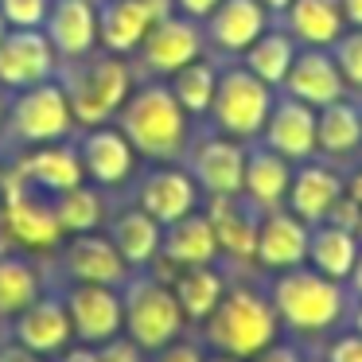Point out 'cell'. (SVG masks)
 <instances>
[{"instance_id":"277c9868","label":"cell","mask_w":362,"mask_h":362,"mask_svg":"<svg viewBox=\"0 0 362 362\" xmlns=\"http://www.w3.org/2000/svg\"><path fill=\"white\" fill-rule=\"evenodd\" d=\"M203 335L218 354L250 362L281 339V320L273 300L261 296L257 288H226L218 308L203 320Z\"/></svg>"},{"instance_id":"e0dca14e","label":"cell","mask_w":362,"mask_h":362,"mask_svg":"<svg viewBox=\"0 0 362 362\" xmlns=\"http://www.w3.org/2000/svg\"><path fill=\"white\" fill-rule=\"evenodd\" d=\"M191 175L206 195H242L245 180V141L234 136H206L191 152Z\"/></svg>"},{"instance_id":"6f0895ef","label":"cell","mask_w":362,"mask_h":362,"mask_svg":"<svg viewBox=\"0 0 362 362\" xmlns=\"http://www.w3.org/2000/svg\"><path fill=\"white\" fill-rule=\"evenodd\" d=\"M304 362H308V358H304Z\"/></svg>"},{"instance_id":"c3c4849f","label":"cell","mask_w":362,"mask_h":362,"mask_svg":"<svg viewBox=\"0 0 362 362\" xmlns=\"http://www.w3.org/2000/svg\"><path fill=\"white\" fill-rule=\"evenodd\" d=\"M343 16L351 28H362V0H343Z\"/></svg>"},{"instance_id":"f546056e","label":"cell","mask_w":362,"mask_h":362,"mask_svg":"<svg viewBox=\"0 0 362 362\" xmlns=\"http://www.w3.org/2000/svg\"><path fill=\"white\" fill-rule=\"evenodd\" d=\"M358 234L354 230H343V226H331V222H315L312 226V238H308V265L315 273L331 276V281H343L351 276L354 261H358Z\"/></svg>"},{"instance_id":"ffe728a7","label":"cell","mask_w":362,"mask_h":362,"mask_svg":"<svg viewBox=\"0 0 362 362\" xmlns=\"http://www.w3.org/2000/svg\"><path fill=\"white\" fill-rule=\"evenodd\" d=\"M136 206L148 211L160 226L199 211V183L183 168H152L136 187Z\"/></svg>"},{"instance_id":"7dc6e473","label":"cell","mask_w":362,"mask_h":362,"mask_svg":"<svg viewBox=\"0 0 362 362\" xmlns=\"http://www.w3.org/2000/svg\"><path fill=\"white\" fill-rule=\"evenodd\" d=\"M346 288H351V296L362 300V250H358V261H354L351 276H346Z\"/></svg>"},{"instance_id":"f907efd6","label":"cell","mask_w":362,"mask_h":362,"mask_svg":"<svg viewBox=\"0 0 362 362\" xmlns=\"http://www.w3.org/2000/svg\"><path fill=\"white\" fill-rule=\"evenodd\" d=\"M261 4H265L269 12H284V8L292 4V0H261Z\"/></svg>"},{"instance_id":"7a4b0ae2","label":"cell","mask_w":362,"mask_h":362,"mask_svg":"<svg viewBox=\"0 0 362 362\" xmlns=\"http://www.w3.org/2000/svg\"><path fill=\"white\" fill-rule=\"evenodd\" d=\"M59 71L63 74H55V78L63 82L74 125L82 129L113 121L125 98L133 94V63L113 51H90L82 59L59 63Z\"/></svg>"},{"instance_id":"b9f144b4","label":"cell","mask_w":362,"mask_h":362,"mask_svg":"<svg viewBox=\"0 0 362 362\" xmlns=\"http://www.w3.org/2000/svg\"><path fill=\"white\" fill-rule=\"evenodd\" d=\"M358 218H362V206L343 191V195L335 199V206L327 211V218H323V222H331V226H343V230H358Z\"/></svg>"},{"instance_id":"5bb4252c","label":"cell","mask_w":362,"mask_h":362,"mask_svg":"<svg viewBox=\"0 0 362 362\" xmlns=\"http://www.w3.org/2000/svg\"><path fill=\"white\" fill-rule=\"evenodd\" d=\"M63 273L74 284H113V288H121L133 269L125 265V257L110 242V234L86 230V234H66Z\"/></svg>"},{"instance_id":"4316f807","label":"cell","mask_w":362,"mask_h":362,"mask_svg":"<svg viewBox=\"0 0 362 362\" xmlns=\"http://www.w3.org/2000/svg\"><path fill=\"white\" fill-rule=\"evenodd\" d=\"M292 183V160H284L281 152L253 148L245 152V180H242V195L250 199L257 211H276L284 206V195H288Z\"/></svg>"},{"instance_id":"44dd1931","label":"cell","mask_w":362,"mask_h":362,"mask_svg":"<svg viewBox=\"0 0 362 362\" xmlns=\"http://www.w3.org/2000/svg\"><path fill=\"white\" fill-rule=\"evenodd\" d=\"M206 218L218 238V253L234 261H253L257 253V222L261 211L245 195H211L206 203Z\"/></svg>"},{"instance_id":"52a82bcc","label":"cell","mask_w":362,"mask_h":362,"mask_svg":"<svg viewBox=\"0 0 362 362\" xmlns=\"http://www.w3.org/2000/svg\"><path fill=\"white\" fill-rule=\"evenodd\" d=\"M273 102H276L273 86L261 82L250 66H226V71H218L211 117L218 125V133L234 136V141H253L265 129Z\"/></svg>"},{"instance_id":"9a60e30c","label":"cell","mask_w":362,"mask_h":362,"mask_svg":"<svg viewBox=\"0 0 362 362\" xmlns=\"http://www.w3.org/2000/svg\"><path fill=\"white\" fill-rule=\"evenodd\" d=\"M308 238H312V226L304 218H296L288 206L261 211L253 261L261 269H269V273H284V269L308 265Z\"/></svg>"},{"instance_id":"11a10c76","label":"cell","mask_w":362,"mask_h":362,"mask_svg":"<svg viewBox=\"0 0 362 362\" xmlns=\"http://www.w3.org/2000/svg\"><path fill=\"white\" fill-rule=\"evenodd\" d=\"M4 32H8V24H4V16H0V40H4Z\"/></svg>"},{"instance_id":"ee69618b","label":"cell","mask_w":362,"mask_h":362,"mask_svg":"<svg viewBox=\"0 0 362 362\" xmlns=\"http://www.w3.org/2000/svg\"><path fill=\"white\" fill-rule=\"evenodd\" d=\"M218 4L222 0H175V12H183V16H191V20H206Z\"/></svg>"},{"instance_id":"f5cc1de1","label":"cell","mask_w":362,"mask_h":362,"mask_svg":"<svg viewBox=\"0 0 362 362\" xmlns=\"http://www.w3.org/2000/svg\"><path fill=\"white\" fill-rule=\"evenodd\" d=\"M354 327L362 331V300H358V312H354Z\"/></svg>"},{"instance_id":"7402d4cb","label":"cell","mask_w":362,"mask_h":362,"mask_svg":"<svg viewBox=\"0 0 362 362\" xmlns=\"http://www.w3.org/2000/svg\"><path fill=\"white\" fill-rule=\"evenodd\" d=\"M281 86L288 98H300V102L320 110V105L343 98L346 82H343V74H339L335 55H327V47H304V51H296V59H292V66H288Z\"/></svg>"},{"instance_id":"484cf974","label":"cell","mask_w":362,"mask_h":362,"mask_svg":"<svg viewBox=\"0 0 362 362\" xmlns=\"http://www.w3.org/2000/svg\"><path fill=\"white\" fill-rule=\"evenodd\" d=\"M339 195H343V175L323 168V164H304V168L292 172L284 206H288L296 218H304L308 226H315V222L327 218V211L335 206Z\"/></svg>"},{"instance_id":"836d02e7","label":"cell","mask_w":362,"mask_h":362,"mask_svg":"<svg viewBox=\"0 0 362 362\" xmlns=\"http://www.w3.org/2000/svg\"><path fill=\"white\" fill-rule=\"evenodd\" d=\"M51 206H55V218L66 234H86V230H98L105 218V203H102V191L94 187L90 180H82L78 187L71 191H59L51 195Z\"/></svg>"},{"instance_id":"ac0fdd59","label":"cell","mask_w":362,"mask_h":362,"mask_svg":"<svg viewBox=\"0 0 362 362\" xmlns=\"http://www.w3.org/2000/svg\"><path fill=\"white\" fill-rule=\"evenodd\" d=\"M43 32L55 47L59 63L98 51V0H51Z\"/></svg>"},{"instance_id":"f6af8a7d","label":"cell","mask_w":362,"mask_h":362,"mask_svg":"<svg viewBox=\"0 0 362 362\" xmlns=\"http://www.w3.org/2000/svg\"><path fill=\"white\" fill-rule=\"evenodd\" d=\"M0 362H47V354H35V351H28V346H20L16 339H12V343L0 346Z\"/></svg>"},{"instance_id":"4fadbf2b","label":"cell","mask_w":362,"mask_h":362,"mask_svg":"<svg viewBox=\"0 0 362 362\" xmlns=\"http://www.w3.org/2000/svg\"><path fill=\"white\" fill-rule=\"evenodd\" d=\"M78 160L82 172L94 187H121V183L133 175L136 168V148L129 144V136L121 133L117 125H90L86 133L78 136Z\"/></svg>"},{"instance_id":"9f6ffc18","label":"cell","mask_w":362,"mask_h":362,"mask_svg":"<svg viewBox=\"0 0 362 362\" xmlns=\"http://www.w3.org/2000/svg\"><path fill=\"white\" fill-rule=\"evenodd\" d=\"M354 234H358V242H362V218H358V230H354Z\"/></svg>"},{"instance_id":"3957f363","label":"cell","mask_w":362,"mask_h":362,"mask_svg":"<svg viewBox=\"0 0 362 362\" xmlns=\"http://www.w3.org/2000/svg\"><path fill=\"white\" fill-rule=\"evenodd\" d=\"M269 300L276 308L281 327L296 331V335H320L343 323L346 315V288L343 281L315 273L312 265H296L276 273Z\"/></svg>"},{"instance_id":"8fae6325","label":"cell","mask_w":362,"mask_h":362,"mask_svg":"<svg viewBox=\"0 0 362 362\" xmlns=\"http://www.w3.org/2000/svg\"><path fill=\"white\" fill-rule=\"evenodd\" d=\"M63 300L78 343L102 346L125 331V304H121V288L113 284H71Z\"/></svg>"},{"instance_id":"cb8c5ba5","label":"cell","mask_w":362,"mask_h":362,"mask_svg":"<svg viewBox=\"0 0 362 362\" xmlns=\"http://www.w3.org/2000/svg\"><path fill=\"white\" fill-rule=\"evenodd\" d=\"M214 257H218V238H214L206 211H191L164 226L156 261H168L172 269H187V265H214Z\"/></svg>"},{"instance_id":"e575fe53","label":"cell","mask_w":362,"mask_h":362,"mask_svg":"<svg viewBox=\"0 0 362 362\" xmlns=\"http://www.w3.org/2000/svg\"><path fill=\"white\" fill-rule=\"evenodd\" d=\"M214 86H218V66L206 63L203 55H199L195 63L180 66L175 74H168V90L175 94V102L183 105L187 117H203V113H211Z\"/></svg>"},{"instance_id":"f1b7e54d","label":"cell","mask_w":362,"mask_h":362,"mask_svg":"<svg viewBox=\"0 0 362 362\" xmlns=\"http://www.w3.org/2000/svg\"><path fill=\"white\" fill-rule=\"evenodd\" d=\"M284 20H288V35L304 47H331L346 28L343 0H292L284 8Z\"/></svg>"},{"instance_id":"60d3db41","label":"cell","mask_w":362,"mask_h":362,"mask_svg":"<svg viewBox=\"0 0 362 362\" xmlns=\"http://www.w3.org/2000/svg\"><path fill=\"white\" fill-rule=\"evenodd\" d=\"M141 354H144V351L133 343V339H121V335L98 346V362H144Z\"/></svg>"},{"instance_id":"4dcf8cb0","label":"cell","mask_w":362,"mask_h":362,"mask_svg":"<svg viewBox=\"0 0 362 362\" xmlns=\"http://www.w3.org/2000/svg\"><path fill=\"white\" fill-rule=\"evenodd\" d=\"M172 292L183 308V320L203 323L206 315L218 308V300L226 296V276L214 265H187V269H175Z\"/></svg>"},{"instance_id":"7c38bea8","label":"cell","mask_w":362,"mask_h":362,"mask_svg":"<svg viewBox=\"0 0 362 362\" xmlns=\"http://www.w3.org/2000/svg\"><path fill=\"white\" fill-rule=\"evenodd\" d=\"M136 55H141L144 71L168 78V74H175L180 66L195 63L203 55V28H199V20L183 16V12H172V16L156 20L148 28V35L136 47Z\"/></svg>"},{"instance_id":"816d5d0a","label":"cell","mask_w":362,"mask_h":362,"mask_svg":"<svg viewBox=\"0 0 362 362\" xmlns=\"http://www.w3.org/2000/svg\"><path fill=\"white\" fill-rule=\"evenodd\" d=\"M206 362H245V358H234V354H218V351H214Z\"/></svg>"},{"instance_id":"d6986e66","label":"cell","mask_w":362,"mask_h":362,"mask_svg":"<svg viewBox=\"0 0 362 362\" xmlns=\"http://www.w3.org/2000/svg\"><path fill=\"white\" fill-rule=\"evenodd\" d=\"M12 172L28 183V187L43 191V195H59V191H71L86 180L82 172V160H78V148L66 141H55V144H35L28 148L24 156L16 160Z\"/></svg>"},{"instance_id":"681fc988","label":"cell","mask_w":362,"mask_h":362,"mask_svg":"<svg viewBox=\"0 0 362 362\" xmlns=\"http://www.w3.org/2000/svg\"><path fill=\"white\" fill-rule=\"evenodd\" d=\"M343 191H346V195H351L354 203L362 206V168H358V172L351 175V180H343Z\"/></svg>"},{"instance_id":"d4e9b609","label":"cell","mask_w":362,"mask_h":362,"mask_svg":"<svg viewBox=\"0 0 362 362\" xmlns=\"http://www.w3.org/2000/svg\"><path fill=\"white\" fill-rule=\"evenodd\" d=\"M261 32H269V8L261 0H222L206 16V40L230 55H242Z\"/></svg>"},{"instance_id":"8d00e7d4","label":"cell","mask_w":362,"mask_h":362,"mask_svg":"<svg viewBox=\"0 0 362 362\" xmlns=\"http://www.w3.org/2000/svg\"><path fill=\"white\" fill-rule=\"evenodd\" d=\"M331 47H335V63H339L343 82H346V86H354V90H362V28L343 32Z\"/></svg>"},{"instance_id":"6da1fadb","label":"cell","mask_w":362,"mask_h":362,"mask_svg":"<svg viewBox=\"0 0 362 362\" xmlns=\"http://www.w3.org/2000/svg\"><path fill=\"white\" fill-rule=\"evenodd\" d=\"M113 121H117V129L129 136L136 156L160 160V164H172L175 156H183L187 136H191V117L183 113V105L175 102L168 82L133 86V94L125 98V105L117 110Z\"/></svg>"},{"instance_id":"7bdbcfd3","label":"cell","mask_w":362,"mask_h":362,"mask_svg":"<svg viewBox=\"0 0 362 362\" xmlns=\"http://www.w3.org/2000/svg\"><path fill=\"white\" fill-rule=\"evenodd\" d=\"M250 362H304V354H300L292 343H281V339H276L273 346H265V351H261L257 358H250Z\"/></svg>"},{"instance_id":"8992f818","label":"cell","mask_w":362,"mask_h":362,"mask_svg":"<svg viewBox=\"0 0 362 362\" xmlns=\"http://www.w3.org/2000/svg\"><path fill=\"white\" fill-rule=\"evenodd\" d=\"M4 129H8L12 141L24 144V148L66 141L78 125H74V113H71V102H66L63 82L47 78V82H40V86L16 90L8 110H4Z\"/></svg>"},{"instance_id":"ba28073f","label":"cell","mask_w":362,"mask_h":362,"mask_svg":"<svg viewBox=\"0 0 362 362\" xmlns=\"http://www.w3.org/2000/svg\"><path fill=\"white\" fill-rule=\"evenodd\" d=\"M0 230L24 250H55L63 242L51 195L28 187L16 172H8V180L0 183Z\"/></svg>"},{"instance_id":"d590c367","label":"cell","mask_w":362,"mask_h":362,"mask_svg":"<svg viewBox=\"0 0 362 362\" xmlns=\"http://www.w3.org/2000/svg\"><path fill=\"white\" fill-rule=\"evenodd\" d=\"M242 59H245L242 66H250L261 82H269V86L276 90L284 82V74H288L292 59H296V40H292L288 32H261L257 40L242 51Z\"/></svg>"},{"instance_id":"30bf717a","label":"cell","mask_w":362,"mask_h":362,"mask_svg":"<svg viewBox=\"0 0 362 362\" xmlns=\"http://www.w3.org/2000/svg\"><path fill=\"white\" fill-rule=\"evenodd\" d=\"M172 12L175 0H98V47L133 59L148 28Z\"/></svg>"},{"instance_id":"1f68e13d","label":"cell","mask_w":362,"mask_h":362,"mask_svg":"<svg viewBox=\"0 0 362 362\" xmlns=\"http://www.w3.org/2000/svg\"><path fill=\"white\" fill-rule=\"evenodd\" d=\"M315 144L327 156H351L362 144V110L351 102H327L320 105V121H315Z\"/></svg>"},{"instance_id":"db71d44e","label":"cell","mask_w":362,"mask_h":362,"mask_svg":"<svg viewBox=\"0 0 362 362\" xmlns=\"http://www.w3.org/2000/svg\"><path fill=\"white\" fill-rule=\"evenodd\" d=\"M4 110H8V105H4V90H0V125H4Z\"/></svg>"},{"instance_id":"f35d334b","label":"cell","mask_w":362,"mask_h":362,"mask_svg":"<svg viewBox=\"0 0 362 362\" xmlns=\"http://www.w3.org/2000/svg\"><path fill=\"white\" fill-rule=\"evenodd\" d=\"M323 362H362V331L358 327L339 331L323 351Z\"/></svg>"},{"instance_id":"603a6c76","label":"cell","mask_w":362,"mask_h":362,"mask_svg":"<svg viewBox=\"0 0 362 362\" xmlns=\"http://www.w3.org/2000/svg\"><path fill=\"white\" fill-rule=\"evenodd\" d=\"M12 335L20 346L35 354H59L63 346H71L74 327H71V312H66V300L55 296H40L24 308L20 315H12Z\"/></svg>"},{"instance_id":"83f0119b","label":"cell","mask_w":362,"mask_h":362,"mask_svg":"<svg viewBox=\"0 0 362 362\" xmlns=\"http://www.w3.org/2000/svg\"><path fill=\"white\" fill-rule=\"evenodd\" d=\"M110 242L117 245V253L125 257L129 269H144V265H156L160 242H164V226L148 211L129 206V211H121L110 222Z\"/></svg>"},{"instance_id":"2e32d148","label":"cell","mask_w":362,"mask_h":362,"mask_svg":"<svg viewBox=\"0 0 362 362\" xmlns=\"http://www.w3.org/2000/svg\"><path fill=\"white\" fill-rule=\"evenodd\" d=\"M315 121H320V110H315V105L284 94L273 102L261 136H265V144L273 152H281L284 160H312L315 152H320V144H315Z\"/></svg>"},{"instance_id":"d6a6232c","label":"cell","mask_w":362,"mask_h":362,"mask_svg":"<svg viewBox=\"0 0 362 362\" xmlns=\"http://www.w3.org/2000/svg\"><path fill=\"white\" fill-rule=\"evenodd\" d=\"M40 296H43L40 269L20 253H0V320L20 315Z\"/></svg>"},{"instance_id":"bcb514c9","label":"cell","mask_w":362,"mask_h":362,"mask_svg":"<svg viewBox=\"0 0 362 362\" xmlns=\"http://www.w3.org/2000/svg\"><path fill=\"white\" fill-rule=\"evenodd\" d=\"M59 362H98V346H90V343L63 346V358H59Z\"/></svg>"},{"instance_id":"ab89813d","label":"cell","mask_w":362,"mask_h":362,"mask_svg":"<svg viewBox=\"0 0 362 362\" xmlns=\"http://www.w3.org/2000/svg\"><path fill=\"white\" fill-rule=\"evenodd\" d=\"M152 362H206L203 346L199 343H183V339H172L168 346L152 351Z\"/></svg>"},{"instance_id":"9c48e42d","label":"cell","mask_w":362,"mask_h":362,"mask_svg":"<svg viewBox=\"0 0 362 362\" xmlns=\"http://www.w3.org/2000/svg\"><path fill=\"white\" fill-rule=\"evenodd\" d=\"M59 74V55L43 28H8L0 40V90H28Z\"/></svg>"},{"instance_id":"5b68a950","label":"cell","mask_w":362,"mask_h":362,"mask_svg":"<svg viewBox=\"0 0 362 362\" xmlns=\"http://www.w3.org/2000/svg\"><path fill=\"white\" fill-rule=\"evenodd\" d=\"M121 304H125V335L148 354L180 339L187 323L172 284L160 276H129L121 284Z\"/></svg>"},{"instance_id":"74e56055","label":"cell","mask_w":362,"mask_h":362,"mask_svg":"<svg viewBox=\"0 0 362 362\" xmlns=\"http://www.w3.org/2000/svg\"><path fill=\"white\" fill-rule=\"evenodd\" d=\"M51 0H0V16L8 28H43Z\"/></svg>"}]
</instances>
